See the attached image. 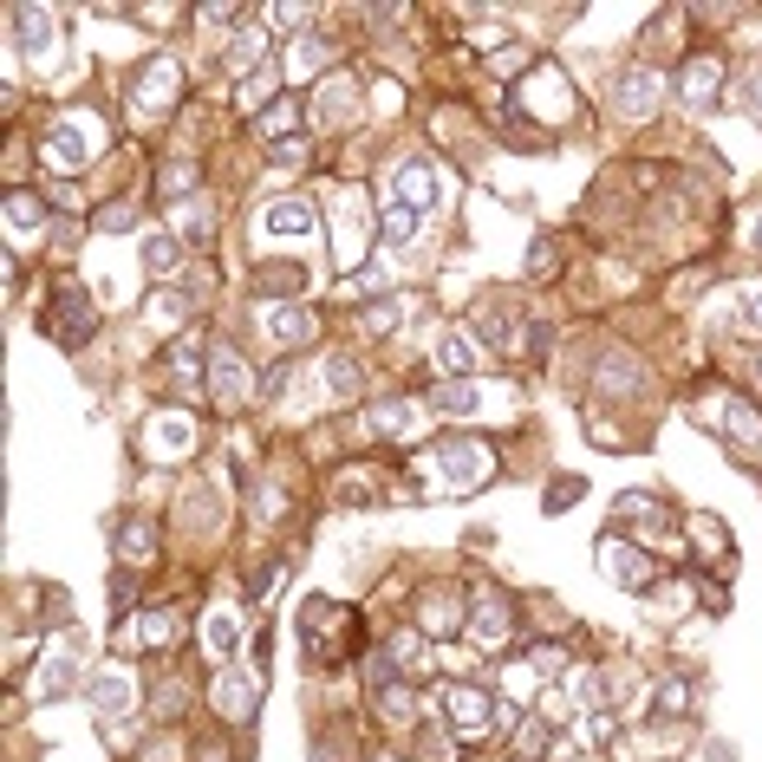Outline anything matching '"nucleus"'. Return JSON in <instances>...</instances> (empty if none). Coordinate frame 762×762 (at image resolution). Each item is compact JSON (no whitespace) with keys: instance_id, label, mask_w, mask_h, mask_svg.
Listing matches in <instances>:
<instances>
[{"instance_id":"f257e3e1","label":"nucleus","mask_w":762,"mask_h":762,"mask_svg":"<svg viewBox=\"0 0 762 762\" xmlns=\"http://www.w3.org/2000/svg\"><path fill=\"white\" fill-rule=\"evenodd\" d=\"M98 150H105V125H98V118H85V111H72V118H60V125L46 131V170L78 176Z\"/></svg>"},{"instance_id":"f03ea898","label":"nucleus","mask_w":762,"mask_h":762,"mask_svg":"<svg viewBox=\"0 0 762 762\" xmlns=\"http://www.w3.org/2000/svg\"><path fill=\"white\" fill-rule=\"evenodd\" d=\"M430 470H437V483H443V489L470 495V489L489 483L495 457H489V443H476V437H443V443L430 450Z\"/></svg>"},{"instance_id":"7ed1b4c3","label":"nucleus","mask_w":762,"mask_h":762,"mask_svg":"<svg viewBox=\"0 0 762 762\" xmlns=\"http://www.w3.org/2000/svg\"><path fill=\"white\" fill-rule=\"evenodd\" d=\"M85 645H92L85 632H66V638H60V645H53V652L40 658V672H33V697H40V704H60V697H66L72 685H78Z\"/></svg>"},{"instance_id":"20e7f679","label":"nucleus","mask_w":762,"mask_h":762,"mask_svg":"<svg viewBox=\"0 0 762 762\" xmlns=\"http://www.w3.org/2000/svg\"><path fill=\"white\" fill-rule=\"evenodd\" d=\"M7 33H13V46H20L33 66H53V53H60V13H53V7H13V13H7Z\"/></svg>"},{"instance_id":"39448f33","label":"nucleus","mask_w":762,"mask_h":762,"mask_svg":"<svg viewBox=\"0 0 762 762\" xmlns=\"http://www.w3.org/2000/svg\"><path fill=\"white\" fill-rule=\"evenodd\" d=\"M658 98H665V78H658L652 66L620 72V85H613V111H620L625 125H645V118L658 111Z\"/></svg>"},{"instance_id":"423d86ee","label":"nucleus","mask_w":762,"mask_h":762,"mask_svg":"<svg viewBox=\"0 0 762 762\" xmlns=\"http://www.w3.org/2000/svg\"><path fill=\"white\" fill-rule=\"evenodd\" d=\"M176 85H183L176 60H150V66L138 72V85H131V111H138V118H163V111L176 105Z\"/></svg>"},{"instance_id":"0eeeda50","label":"nucleus","mask_w":762,"mask_h":762,"mask_svg":"<svg viewBox=\"0 0 762 762\" xmlns=\"http://www.w3.org/2000/svg\"><path fill=\"white\" fill-rule=\"evenodd\" d=\"M437 417H495L508 398L502 391H489V385H476V378H457V385H437Z\"/></svg>"},{"instance_id":"6e6552de","label":"nucleus","mask_w":762,"mask_h":762,"mask_svg":"<svg viewBox=\"0 0 762 762\" xmlns=\"http://www.w3.org/2000/svg\"><path fill=\"white\" fill-rule=\"evenodd\" d=\"M443 717H450L457 737H483L489 723H495V704H489V691H476V685H450V691H443Z\"/></svg>"},{"instance_id":"1a4fd4ad","label":"nucleus","mask_w":762,"mask_h":762,"mask_svg":"<svg viewBox=\"0 0 762 762\" xmlns=\"http://www.w3.org/2000/svg\"><path fill=\"white\" fill-rule=\"evenodd\" d=\"M600 573H607L613 587H625V593H645V587H652V560L638 555L632 541H613V535L600 541Z\"/></svg>"},{"instance_id":"9d476101","label":"nucleus","mask_w":762,"mask_h":762,"mask_svg":"<svg viewBox=\"0 0 762 762\" xmlns=\"http://www.w3.org/2000/svg\"><path fill=\"white\" fill-rule=\"evenodd\" d=\"M430 203H437V170H430L423 157H405V163L391 170V208H411V215H423Z\"/></svg>"},{"instance_id":"9b49d317","label":"nucleus","mask_w":762,"mask_h":762,"mask_svg":"<svg viewBox=\"0 0 762 762\" xmlns=\"http://www.w3.org/2000/svg\"><path fill=\"white\" fill-rule=\"evenodd\" d=\"M143 443H150V457L183 463V457H190V443H196V423H190L183 411H157V417H150V430H143Z\"/></svg>"},{"instance_id":"f8f14e48","label":"nucleus","mask_w":762,"mask_h":762,"mask_svg":"<svg viewBox=\"0 0 762 762\" xmlns=\"http://www.w3.org/2000/svg\"><path fill=\"white\" fill-rule=\"evenodd\" d=\"M476 365H483V340H476V333L450 326V333L437 340V372H443V385H457V378H476Z\"/></svg>"},{"instance_id":"ddd939ff","label":"nucleus","mask_w":762,"mask_h":762,"mask_svg":"<svg viewBox=\"0 0 762 762\" xmlns=\"http://www.w3.org/2000/svg\"><path fill=\"white\" fill-rule=\"evenodd\" d=\"M587 710H613V704H632L638 697V672L632 665H600L593 678H587Z\"/></svg>"},{"instance_id":"4468645a","label":"nucleus","mask_w":762,"mask_h":762,"mask_svg":"<svg viewBox=\"0 0 762 762\" xmlns=\"http://www.w3.org/2000/svg\"><path fill=\"white\" fill-rule=\"evenodd\" d=\"M131 704H138V685H131V672H125V665L92 672V710H98V717H125Z\"/></svg>"},{"instance_id":"2eb2a0df","label":"nucleus","mask_w":762,"mask_h":762,"mask_svg":"<svg viewBox=\"0 0 762 762\" xmlns=\"http://www.w3.org/2000/svg\"><path fill=\"white\" fill-rule=\"evenodd\" d=\"M60 313H53V340L60 346H85L92 340V307H85V287H60V300H53Z\"/></svg>"},{"instance_id":"dca6fc26","label":"nucleus","mask_w":762,"mask_h":762,"mask_svg":"<svg viewBox=\"0 0 762 762\" xmlns=\"http://www.w3.org/2000/svg\"><path fill=\"white\" fill-rule=\"evenodd\" d=\"M208 391H215V405H222V411H235V405L248 398V365H242L228 346L208 358Z\"/></svg>"},{"instance_id":"f3484780","label":"nucleus","mask_w":762,"mask_h":762,"mask_svg":"<svg viewBox=\"0 0 762 762\" xmlns=\"http://www.w3.org/2000/svg\"><path fill=\"white\" fill-rule=\"evenodd\" d=\"M313 222H320V215H313V203H307V196H280V203L261 215V235L293 242V235H313Z\"/></svg>"},{"instance_id":"a211bd4d","label":"nucleus","mask_w":762,"mask_h":762,"mask_svg":"<svg viewBox=\"0 0 762 762\" xmlns=\"http://www.w3.org/2000/svg\"><path fill=\"white\" fill-rule=\"evenodd\" d=\"M261 326H268L275 346H307V340H313V313H307V307H287V300H275V307L261 313Z\"/></svg>"},{"instance_id":"6ab92c4d","label":"nucleus","mask_w":762,"mask_h":762,"mask_svg":"<svg viewBox=\"0 0 762 762\" xmlns=\"http://www.w3.org/2000/svg\"><path fill=\"white\" fill-rule=\"evenodd\" d=\"M717 98H723V66L717 60H691L685 66V105L691 111H717Z\"/></svg>"},{"instance_id":"aec40b11","label":"nucleus","mask_w":762,"mask_h":762,"mask_svg":"<svg viewBox=\"0 0 762 762\" xmlns=\"http://www.w3.org/2000/svg\"><path fill=\"white\" fill-rule=\"evenodd\" d=\"M372 242V215H365V196H340V255L358 261V248Z\"/></svg>"},{"instance_id":"412c9836","label":"nucleus","mask_w":762,"mask_h":762,"mask_svg":"<svg viewBox=\"0 0 762 762\" xmlns=\"http://www.w3.org/2000/svg\"><path fill=\"white\" fill-rule=\"evenodd\" d=\"M203 645L215 652V658H235V652H242V613L215 607V613L203 620Z\"/></svg>"},{"instance_id":"4be33fe9","label":"nucleus","mask_w":762,"mask_h":762,"mask_svg":"<svg viewBox=\"0 0 762 762\" xmlns=\"http://www.w3.org/2000/svg\"><path fill=\"white\" fill-rule=\"evenodd\" d=\"M143 268L170 280L176 268H183V242H176V235H163V228H150V235H143Z\"/></svg>"},{"instance_id":"5701e85b","label":"nucleus","mask_w":762,"mask_h":762,"mask_svg":"<svg viewBox=\"0 0 762 762\" xmlns=\"http://www.w3.org/2000/svg\"><path fill=\"white\" fill-rule=\"evenodd\" d=\"M33 228H46V203L26 196V190H13V196H7V235L20 242V235H33Z\"/></svg>"},{"instance_id":"b1692460","label":"nucleus","mask_w":762,"mask_h":762,"mask_svg":"<svg viewBox=\"0 0 762 762\" xmlns=\"http://www.w3.org/2000/svg\"><path fill=\"white\" fill-rule=\"evenodd\" d=\"M255 691H261V678H255V672H228V678L215 685V704H222L228 717H242V710L255 704Z\"/></svg>"},{"instance_id":"393cba45","label":"nucleus","mask_w":762,"mask_h":762,"mask_svg":"<svg viewBox=\"0 0 762 762\" xmlns=\"http://www.w3.org/2000/svg\"><path fill=\"white\" fill-rule=\"evenodd\" d=\"M326 385H333V398H358V391H365V365H358L352 352H333V358H326Z\"/></svg>"},{"instance_id":"a878e982","label":"nucleus","mask_w":762,"mask_h":762,"mask_svg":"<svg viewBox=\"0 0 762 762\" xmlns=\"http://www.w3.org/2000/svg\"><path fill=\"white\" fill-rule=\"evenodd\" d=\"M470 632H476L483 645H502V638L515 632V620H508V607H502V600H483V607H476V620H470Z\"/></svg>"},{"instance_id":"bb28decb","label":"nucleus","mask_w":762,"mask_h":762,"mask_svg":"<svg viewBox=\"0 0 762 762\" xmlns=\"http://www.w3.org/2000/svg\"><path fill=\"white\" fill-rule=\"evenodd\" d=\"M326 60H333V53H326V40H307V33H300V40L287 46V72H293V78H307V72H320V66H326Z\"/></svg>"},{"instance_id":"cd10ccee","label":"nucleus","mask_w":762,"mask_h":762,"mask_svg":"<svg viewBox=\"0 0 762 762\" xmlns=\"http://www.w3.org/2000/svg\"><path fill=\"white\" fill-rule=\"evenodd\" d=\"M352 118V85L346 78H326L320 85V125H346Z\"/></svg>"},{"instance_id":"c85d7f7f","label":"nucleus","mask_w":762,"mask_h":762,"mask_svg":"<svg viewBox=\"0 0 762 762\" xmlns=\"http://www.w3.org/2000/svg\"><path fill=\"white\" fill-rule=\"evenodd\" d=\"M183 313H190V300H183V293H150V307H143V320H150L157 333L183 326Z\"/></svg>"},{"instance_id":"c756f323","label":"nucleus","mask_w":762,"mask_h":762,"mask_svg":"<svg viewBox=\"0 0 762 762\" xmlns=\"http://www.w3.org/2000/svg\"><path fill=\"white\" fill-rule=\"evenodd\" d=\"M372 430H378V437H411L417 411L411 405H378V411H372Z\"/></svg>"},{"instance_id":"7c9ffc66","label":"nucleus","mask_w":762,"mask_h":762,"mask_svg":"<svg viewBox=\"0 0 762 762\" xmlns=\"http://www.w3.org/2000/svg\"><path fill=\"white\" fill-rule=\"evenodd\" d=\"M150 548H157V535H150V522H143V515H131V522L118 528V555H125V560H143V555H150Z\"/></svg>"},{"instance_id":"2f4dec72","label":"nucleus","mask_w":762,"mask_h":762,"mask_svg":"<svg viewBox=\"0 0 762 762\" xmlns=\"http://www.w3.org/2000/svg\"><path fill=\"white\" fill-rule=\"evenodd\" d=\"M685 704H691V685H685V678H658V685H652V710H658V717H678Z\"/></svg>"},{"instance_id":"473e14b6","label":"nucleus","mask_w":762,"mask_h":762,"mask_svg":"<svg viewBox=\"0 0 762 762\" xmlns=\"http://www.w3.org/2000/svg\"><path fill=\"white\" fill-rule=\"evenodd\" d=\"M535 111H541V118H560V111H567V85H560V72H541V78H535Z\"/></svg>"},{"instance_id":"72a5a7b5","label":"nucleus","mask_w":762,"mask_h":762,"mask_svg":"<svg viewBox=\"0 0 762 762\" xmlns=\"http://www.w3.org/2000/svg\"><path fill=\"white\" fill-rule=\"evenodd\" d=\"M176 228H183V242H208L215 208H208V203H183V208H176Z\"/></svg>"},{"instance_id":"f704fd0d","label":"nucleus","mask_w":762,"mask_h":762,"mask_svg":"<svg viewBox=\"0 0 762 762\" xmlns=\"http://www.w3.org/2000/svg\"><path fill=\"white\" fill-rule=\"evenodd\" d=\"M378 710H385L391 723H417V697L405 691V685H385V691H378Z\"/></svg>"},{"instance_id":"c9c22d12","label":"nucleus","mask_w":762,"mask_h":762,"mask_svg":"<svg viewBox=\"0 0 762 762\" xmlns=\"http://www.w3.org/2000/svg\"><path fill=\"white\" fill-rule=\"evenodd\" d=\"M737 326L762 340V280H756V287H737Z\"/></svg>"},{"instance_id":"e433bc0d","label":"nucleus","mask_w":762,"mask_h":762,"mask_svg":"<svg viewBox=\"0 0 762 762\" xmlns=\"http://www.w3.org/2000/svg\"><path fill=\"white\" fill-rule=\"evenodd\" d=\"M417 228H423V215H411V208H391V215H385V242H391V248H411Z\"/></svg>"},{"instance_id":"4c0bfd02","label":"nucleus","mask_w":762,"mask_h":762,"mask_svg":"<svg viewBox=\"0 0 762 762\" xmlns=\"http://www.w3.org/2000/svg\"><path fill=\"white\" fill-rule=\"evenodd\" d=\"M261 53H268V40H261V26H242V33H235V53H228V60H235V66L248 72V66H261Z\"/></svg>"},{"instance_id":"58836bf2","label":"nucleus","mask_w":762,"mask_h":762,"mask_svg":"<svg viewBox=\"0 0 762 762\" xmlns=\"http://www.w3.org/2000/svg\"><path fill=\"white\" fill-rule=\"evenodd\" d=\"M600 385H607V391H638V365H632V358L600 365Z\"/></svg>"},{"instance_id":"ea45409f","label":"nucleus","mask_w":762,"mask_h":762,"mask_svg":"<svg viewBox=\"0 0 762 762\" xmlns=\"http://www.w3.org/2000/svg\"><path fill=\"white\" fill-rule=\"evenodd\" d=\"M385 658H391V665H417V658H423V638H417L411 625H405V632H391V645H385Z\"/></svg>"},{"instance_id":"a19ab883","label":"nucleus","mask_w":762,"mask_h":762,"mask_svg":"<svg viewBox=\"0 0 762 762\" xmlns=\"http://www.w3.org/2000/svg\"><path fill=\"white\" fill-rule=\"evenodd\" d=\"M717 411H723V423H730V437H743V443H762V430L750 423V411H743V405H730V398H723Z\"/></svg>"},{"instance_id":"79ce46f5","label":"nucleus","mask_w":762,"mask_h":762,"mask_svg":"<svg viewBox=\"0 0 762 762\" xmlns=\"http://www.w3.org/2000/svg\"><path fill=\"white\" fill-rule=\"evenodd\" d=\"M190 183H196V170H190V163H170V170L157 176V190H163V196H190Z\"/></svg>"},{"instance_id":"37998d69","label":"nucleus","mask_w":762,"mask_h":762,"mask_svg":"<svg viewBox=\"0 0 762 762\" xmlns=\"http://www.w3.org/2000/svg\"><path fill=\"white\" fill-rule=\"evenodd\" d=\"M98 228H111V235H131V228H138V208H131V203H111L105 215H98Z\"/></svg>"},{"instance_id":"c03bdc74","label":"nucleus","mask_w":762,"mask_h":762,"mask_svg":"<svg viewBox=\"0 0 762 762\" xmlns=\"http://www.w3.org/2000/svg\"><path fill=\"white\" fill-rule=\"evenodd\" d=\"M268 92H275V72H255V78H242V105L255 111V105H268Z\"/></svg>"},{"instance_id":"a18cd8bd","label":"nucleus","mask_w":762,"mask_h":762,"mask_svg":"<svg viewBox=\"0 0 762 762\" xmlns=\"http://www.w3.org/2000/svg\"><path fill=\"white\" fill-rule=\"evenodd\" d=\"M587 743H613V710H587Z\"/></svg>"},{"instance_id":"49530a36","label":"nucleus","mask_w":762,"mask_h":762,"mask_svg":"<svg viewBox=\"0 0 762 762\" xmlns=\"http://www.w3.org/2000/svg\"><path fill=\"white\" fill-rule=\"evenodd\" d=\"M293 118H300V105H275V111H268V118H261V131H268V138H280V131H287V125H293Z\"/></svg>"},{"instance_id":"de8ad7c7","label":"nucleus","mask_w":762,"mask_h":762,"mask_svg":"<svg viewBox=\"0 0 762 762\" xmlns=\"http://www.w3.org/2000/svg\"><path fill=\"white\" fill-rule=\"evenodd\" d=\"M391 320H398V300H378L372 320H365V333H391Z\"/></svg>"},{"instance_id":"09e8293b","label":"nucleus","mask_w":762,"mask_h":762,"mask_svg":"<svg viewBox=\"0 0 762 762\" xmlns=\"http://www.w3.org/2000/svg\"><path fill=\"white\" fill-rule=\"evenodd\" d=\"M737 92L750 98V111L762 118V66H750V72H743V85H737Z\"/></svg>"},{"instance_id":"8fccbe9b","label":"nucleus","mask_w":762,"mask_h":762,"mask_svg":"<svg viewBox=\"0 0 762 762\" xmlns=\"http://www.w3.org/2000/svg\"><path fill=\"white\" fill-rule=\"evenodd\" d=\"M541 750H548V723H528L522 730V756H541Z\"/></svg>"},{"instance_id":"3c124183","label":"nucleus","mask_w":762,"mask_h":762,"mask_svg":"<svg viewBox=\"0 0 762 762\" xmlns=\"http://www.w3.org/2000/svg\"><path fill=\"white\" fill-rule=\"evenodd\" d=\"M528 275H555V242H535V261H528Z\"/></svg>"},{"instance_id":"603ef678","label":"nucleus","mask_w":762,"mask_h":762,"mask_svg":"<svg viewBox=\"0 0 762 762\" xmlns=\"http://www.w3.org/2000/svg\"><path fill=\"white\" fill-rule=\"evenodd\" d=\"M300 157H307V143H300V138H280L275 143V163H300Z\"/></svg>"},{"instance_id":"864d4df0","label":"nucleus","mask_w":762,"mask_h":762,"mask_svg":"<svg viewBox=\"0 0 762 762\" xmlns=\"http://www.w3.org/2000/svg\"><path fill=\"white\" fill-rule=\"evenodd\" d=\"M528 66V46H515V53H495V72H522Z\"/></svg>"},{"instance_id":"5fc2aeb1","label":"nucleus","mask_w":762,"mask_h":762,"mask_svg":"<svg viewBox=\"0 0 762 762\" xmlns=\"http://www.w3.org/2000/svg\"><path fill=\"white\" fill-rule=\"evenodd\" d=\"M138 638H150V645H163V638H170V625H163V620H143V625H138Z\"/></svg>"},{"instance_id":"6e6d98bb","label":"nucleus","mask_w":762,"mask_h":762,"mask_svg":"<svg viewBox=\"0 0 762 762\" xmlns=\"http://www.w3.org/2000/svg\"><path fill=\"white\" fill-rule=\"evenodd\" d=\"M704 762H737V750L730 743H704Z\"/></svg>"},{"instance_id":"4d7b16f0","label":"nucleus","mask_w":762,"mask_h":762,"mask_svg":"<svg viewBox=\"0 0 762 762\" xmlns=\"http://www.w3.org/2000/svg\"><path fill=\"white\" fill-rule=\"evenodd\" d=\"M560 762H593V750H573V756H560Z\"/></svg>"},{"instance_id":"13d9d810","label":"nucleus","mask_w":762,"mask_h":762,"mask_svg":"<svg viewBox=\"0 0 762 762\" xmlns=\"http://www.w3.org/2000/svg\"><path fill=\"white\" fill-rule=\"evenodd\" d=\"M750 235H756V255H762V215H756V228H750Z\"/></svg>"},{"instance_id":"bf43d9fd","label":"nucleus","mask_w":762,"mask_h":762,"mask_svg":"<svg viewBox=\"0 0 762 762\" xmlns=\"http://www.w3.org/2000/svg\"><path fill=\"white\" fill-rule=\"evenodd\" d=\"M756 378H762V365H756Z\"/></svg>"}]
</instances>
